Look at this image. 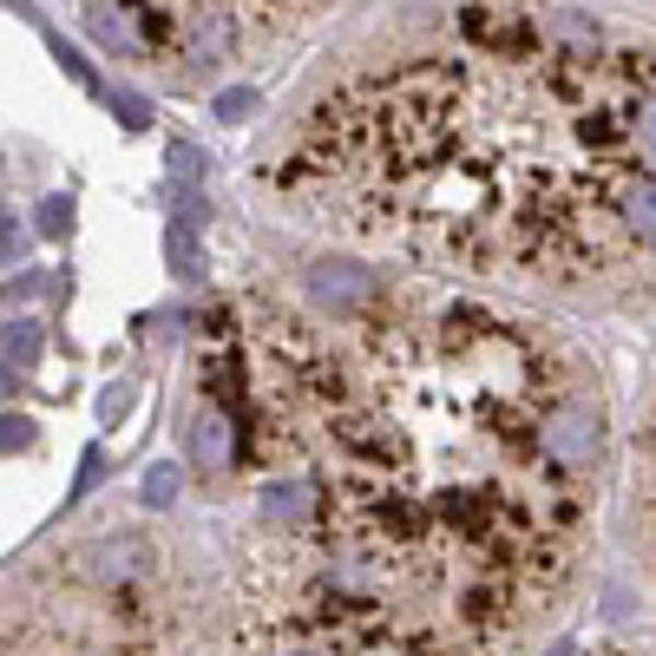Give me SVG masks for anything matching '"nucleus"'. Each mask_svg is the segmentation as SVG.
<instances>
[{
	"mask_svg": "<svg viewBox=\"0 0 656 656\" xmlns=\"http://www.w3.org/2000/svg\"><path fill=\"white\" fill-rule=\"evenodd\" d=\"M0 355H7L13 368H33V361H39V322H26V315L7 322V329H0Z\"/></svg>",
	"mask_w": 656,
	"mask_h": 656,
	"instance_id": "obj_6",
	"label": "nucleus"
},
{
	"mask_svg": "<svg viewBox=\"0 0 656 656\" xmlns=\"http://www.w3.org/2000/svg\"><path fill=\"white\" fill-rule=\"evenodd\" d=\"M72 230V204L66 197H46L39 204V237H66Z\"/></svg>",
	"mask_w": 656,
	"mask_h": 656,
	"instance_id": "obj_12",
	"label": "nucleus"
},
{
	"mask_svg": "<svg viewBox=\"0 0 656 656\" xmlns=\"http://www.w3.org/2000/svg\"><path fill=\"white\" fill-rule=\"evenodd\" d=\"M171 210H177V223H184V230H197V223L210 217V210H204V197H191V191H177V197H171Z\"/></svg>",
	"mask_w": 656,
	"mask_h": 656,
	"instance_id": "obj_15",
	"label": "nucleus"
},
{
	"mask_svg": "<svg viewBox=\"0 0 656 656\" xmlns=\"http://www.w3.org/2000/svg\"><path fill=\"white\" fill-rule=\"evenodd\" d=\"M13 388H20V375H13V361H7V355H0V401H7V394H13Z\"/></svg>",
	"mask_w": 656,
	"mask_h": 656,
	"instance_id": "obj_18",
	"label": "nucleus"
},
{
	"mask_svg": "<svg viewBox=\"0 0 656 656\" xmlns=\"http://www.w3.org/2000/svg\"><path fill=\"white\" fill-rule=\"evenodd\" d=\"M7 223H13V217H7V210H0V230H7Z\"/></svg>",
	"mask_w": 656,
	"mask_h": 656,
	"instance_id": "obj_19",
	"label": "nucleus"
},
{
	"mask_svg": "<svg viewBox=\"0 0 656 656\" xmlns=\"http://www.w3.org/2000/svg\"><path fill=\"white\" fill-rule=\"evenodd\" d=\"M276 184L440 269L565 283L656 250V46L572 7L467 0L453 39L348 72Z\"/></svg>",
	"mask_w": 656,
	"mask_h": 656,
	"instance_id": "obj_2",
	"label": "nucleus"
},
{
	"mask_svg": "<svg viewBox=\"0 0 656 656\" xmlns=\"http://www.w3.org/2000/svg\"><path fill=\"white\" fill-rule=\"evenodd\" d=\"M605 394L545 329L486 302H414L269 473L256 572L401 656H513L559 605L598 499Z\"/></svg>",
	"mask_w": 656,
	"mask_h": 656,
	"instance_id": "obj_1",
	"label": "nucleus"
},
{
	"mask_svg": "<svg viewBox=\"0 0 656 656\" xmlns=\"http://www.w3.org/2000/svg\"><path fill=\"white\" fill-rule=\"evenodd\" d=\"M0 656H171L151 539L105 526L59 552L0 611Z\"/></svg>",
	"mask_w": 656,
	"mask_h": 656,
	"instance_id": "obj_4",
	"label": "nucleus"
},
{
	"mask_svg": "<svg viewBox=\"0 0 656 656\" xmlns=\"http://www.w3.org/2000/svg\"><path fill=\"white\" fill-rule=\"evenodd\" d=\"M33 434H39V427H33L26 414H0V453H26Z\"/></svg>",
	"mask_w": 656,
	"mask_h": 656,
	"instance_id": "obj_11",
	"label": "nucleus"
},
{
	"mask_svg": "<svg viewBox=\"0 0 656 656\" xmlns=\"http://www.w3.org/2000/svg\"><path fill=\"white\" fill-rule=\"evenodd\" d=\"M53 53H59V66H66V72L79 79V85H92V66H85V59H79V53L66 46V39H53Z\"/></svg>",
	"mask_w": 656,
	"mask_h": 656,
	"instance_id": "obj_17",
	"label": "nucleus"
},
{
	"mask_svg": "<svg viewBox=\"0 0 656 656\" xmlns=\"http://www.w3.org/2000/svg\"><path fill=\"white\" fill-rule=\"evenodd\" d=\"M315 289L335 302V309H355L368 296V283H355V269H315Z\"/></svg>",
	"mask_w": 656,
	"mask_h": 656,
	"instance_id": "obj_8",
	"label": "nucleus"
},
{
	"mask_svg": "<svg viewBox=\"0 0 656 656\" xmlns=\"http://www.w3.org/2000/svg\"><path fill=\"white\" fill-rule=\"evenodd\" d=\"M164 164H171V171H177L184 184H197V177H204V151H197V145H184V138H171V151H164Z\"/></svg>",
	"mask_w": 656,
	"mask_h": 656,
	"instance_id": "obj_10",
	"label": "nucleus"
},
{
	"mask_svg": "<svg viewBox=\"0 0 656 656\" xmlns=\"http://www.w3.org/2000/svg\"><path fill=\"white\" fill-rule=\"evenodd\" d=\"M250 112H256V92H250V85L217 92V118H250Z\"/></svg>",
	"mask_w": 656,
	"mask_h": 656,
	"instance_id": "obj_13",
	"label": "nucleus"
},
{
	"mask_svg": "<svg viewBox=\"0 0 656 656\" xmlns=\"http://www.w3.org/2000/svg\"><path fill=\"white\" fill-rule=\"evenodd\" d=\"M164 256H171V269H177L184 283H197V276H204V250H197V237H191L184 223H171V237H164Z\"/></svg>",
	"mask_w": 656,
	"mask_h": 656,
	"instance_id": "obj_7",
	"label": "nucleus"
},
{
	"mask_svg": "<svg viewBox=\"0 0 656 656\" xmlns=\"http://www.w3.org/2000/svg\"><path fill=\"white\" fill-rule=\"evenodd\" d=\"M644 493H651V526H656V421L644 434Z\"/></svg>",
	"mask_w": 656,
	"mask_h": 656,
	"instance_id": "obj_16",
	"label": "nucleus"
},
{
	"mask_svg": "<svg viewBox=\"0 0 656 656\" xmlns=\"http://www.w3.org/2000/svg\"><path fill=\"white\" fill-rule=\"evenodd\" d=\"M342 381V355L289 302L250 289L204 315L197 335V467L283 473Z\"/></svg>",
	"mask_w": 656,
	"mask_h": 656,
	"instance_id": "obj_3",
	"label": "nucleus"
},
{
	"mask_svg": "<svg viewBox=\"0 0 656 656\" xmlns=\"http://www.w3.org/2000/svg\"><path fill=\"white\" fill-rule=\"evenodd\" d=\"M177 486H184V467H151V473H145V499H151V506H171Z\"/></svg>",
	"mask_w": 656,
	"mask_h": 656,
	"instance_id": "obj_9",
	"label": "nucleus"
},
{
	"mask_svg": "<svg viewBox=\"0 0 656 656\" xmlns=\"http://www.w3.org/2000/svg\"><path fill=\"white\" fill-rule=\"evenodd\" d=\"M329 0H118V20L145 59H164V72L177 66V79H197L223 53L296 33Z\"/></svg>",
	"mask_w": 656,
	"mask_h": 656,
	"instance_id": "obj_5",
	"label": "nucleus"
},
{
	"mask_svg": "<svg viewBox=\"0 0 656 656\" xmlns=\"http://www.w3.org/2000/svg\"><path fill=\"white\" fill-rule=\"evenodd\" d=\"M112 105H118V125H125V131H138V125H145V118H151V105H145V99H138V92H118V99H112Z\"/></svg>",
	"mask_w": 656,
	"mask_h": 656,
	"instance_id": "obj_14",
	"label": "nucleus"
}]
</instances>
